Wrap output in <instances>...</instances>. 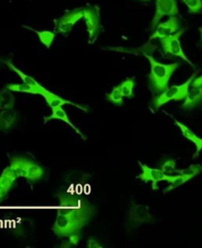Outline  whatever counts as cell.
<instances>
[{
	"mask_svg": "<svg viewBox=\"0 0 202 248\" xmlns=\"http://www.w3.org/2000/svg\"><path fill=\"white\" fill-rule=\"evenodd\" d=\"M61 204L64 208L57 210L56 219L52 226L53 233L61 237L79 234L90 218L92 207L87 201L73 198H67Z\"/></svg>",
	"mask_w": 202,
	"mask_h": 248,
	"instance_id": "cell-1",
	"label": "cell"
},
{
	"mask_svg": "<svg viewBox=\"0 0 202 248\" xmlns=\"http://www.w3.org/2000/svg\"><path fill=\"white\" fill-rule=\"evenodd\" d=\"M145 56L148 59L151 67L150 74L148 76L149 83L156 94H160V93L169 89L170 79L171 78L172 74L175 73L180 64L178 62L165 64L155 60L152 55L145 54Z\"/></svg>",
	"mask_w": 202,
	"mask_h": 248,
	"instance_id": "cell-2",
	"label": "cell"
},
{
	"mask_svg": "<svg viewBox=\"0 0 202 248\" xmlns=\"http://www.w3.org/2000/svg\"><path fill=\"white\" fill-rule=\"evenodd\" d=\"M10 168L15 171L18 177H23L30 181H38L45 174V170L38 163L25 157H12L10 159Z\"/></svg>",
	"mask_w": 202,
	"mask_h": 248,
	"instance_id": "cell-3",
	"label": "cell"
},
{
	"mask_svg": "<svg viewBox=\"0 0 202 248\" xmlns=\"http://www.w3.org/2000/svg\"><path fill=\"white\" fill-rule=\"evenodd\" d=\"M83 19L86 24L88 33V43L94 44L102 32L101 10L97 5L87 6L83 8Z\"/></svg>",
	"mask_w": 202,
	"mask_h": 248,
	"instance_id": "cell-4",
	"label": "cell"
},
{
	"mask_svg": "<svg viewBox=\"0 0 202 248\" xmlns=\"http://www.w3.org/2000/svg\"><path fill=\"white\" fill-rule=\"evenodd\" d=\"M184 33H185V30L182 29L179 31V32H177L175 34L165 37L163 39H160V44L162 46L163 50L166 53H170L171 55L182 58L183 60L186 61L187 63H189L193 67L192 62L187 58V56L186 55V53L184 52V49L182 47L181 37Z\"/></svg>",
	"mask_w": 202,
	"mask_h": 248,
	"instance_id": "cell-5",
	"label": "cell"
},
{
	"mask_svg": "<svg viewBox=\"0 0 202 248\" xmlns=\"http://www.w3.org/2000/svg\"><path fill=\"white\" fill-rule=\"evenodd\" d=\"M81 19H83V7L75 8L66 12L59 19L54 20L55 33L63 36L68 35L73 30L74 25Z\"/></svg>",
	"mask_w": 202,
	"mask_h": 248,
	"instance_id": "cell-6",
	"label": "cell"
},
{
	"mask_svg": "<svg viewBox=\"0 0 202 248\" xmlns=\"http://www.w3.org/2000/svg\"><path fill=\"white\" fill-rule=\"evenodd\" d=\"M179 13L180 10L177 0H156V10L151 22L150 30L154 31L163 17L177 16Z\"/></svg>",
	"mask_w": 202,
	"mask_h": 248,
	"instance_id": "cell-7",
	"label": "cell"
},
{
	"mask_svg": "<svg viewBox=\"0 0 202 248\" xmlns=\"http://www.w3.org/2000/svg\"><path fill=\"white\" fill-rule=\"evenodd\" d=\"M153 219L154 217L150 212V208L146 205L138 204L130 209L127 217V224L130 229L134 230L140 225L150 223Z\"/></svg>",
	"mask_w": 202,
	"mask_h": 248,
	"instance_id": "cell-8",
	"label": "cell"
},
{
	"mask_svg": "<svg viewBox=\"0 0 202 248\" xmlns=\"http://www.w3.org/2000/svg\"><path fill=\"white\" fill-rule=\"evenodd\" d=\"M200 104H202V75L194 78L191 82L188 94L182 105V108L189 110L198 107Z\"/></svg>",
	"mask_w": 202,
	"mask_h": 248,
	"instance_id": "cell-9",
	"label": "cell"
},
{
	"mask_svg": "<svg viewBox=\"0 0 202 248\" xmlns=\"http://www.w3.org/2000/svg\"><path fill=\"white\" fill-rule=\"evenodd\" d=\"M181 30V22L177 16H171L166 22L161 23L155 29V32L150 37L151 40L163 39L165 37L175 34Z\"/></svg>",
	"mask_w": 202,
	"mask_h": 248,
	"instance_id": "cell-10",
	"label": "cell"
},
{
	"mask_svg": "<svg viewBox=\"0 0 202 248\" xmlns=\"http://www.w3.org/2000/svg\"><path fill=\"white\" fill-rule=\"evenodd\" d=\"M141 170H142V173L139 174V178L141 180H143L144 182H149L151 181L152 184V187L153 189H157V186L156 184L160 181H168L169 177L171 174H167L165 173L162 170H158V169H152L149 168L148 166L141 164L140 162H138Z\"/></svg>",
	"mask_w": 202,
	"mask_h": 248,
	"instance_id": "cell-11",
	"label": "cell"
},
{
	"mask_svg": "<svg viewBox=\"0 0 202 248\" xmlns=\"http://www.w3.org/2000/svg\"><path fill=\"white\" fill-rule=\"evenodd\" d=\"M17 178V174L10 168V166L4 169L1 175H0V201L9 193Z\"/></svg>",
	"mask_w": 202,
	"mask_h": 248,
	"instance_id": "cell-12",
	"label": "cell"
},
{
	"mask_svg": "<svg viewBox=\"0 0 202 248\" xmlns=\"http://www.w3.org/2000/svg\"><path fill=\"white\" fill-rule=\"evenodd\" d=\"M42 96L45 98V100L47 101V105L51 108H60V107H62L64 105H70V106H73L75 108H78L84 111H88V109L74 103V102H71V101H68V100H65V99H62L61 98L60 96H57L55 94H53V93L49 92L48 90H45L44 93L42 94Z\"/></svg>",
	"mask_w": 202,
	"mask_h": 248,
	"instance_id": "cell-13",
	"label": "cell"
},
{
	"mask_svg": "<svg viewBox=\"0 0 202 248\" xmlns=\"http://www.w3.org/2000/svg\"><path fill=\"white\" fill-rule=\"evenodd\" d=\"M20 117V112L14 108L3 109L0 111V131L10 129L17 123Z\"/></svg>",
	"mask_w": 202,
	"mask_h": 248,
	"instance_id": "cell-14",
	"label": "cell"
},
{
	"mask_svg": "<svg viewBox=\"0 0 202 248\" xmlns=\"http://www.w3.org/2000/svg\"><path fill=\"white\" fill-rule=\"evenodd\" d=\"M51 109H52V113H51L50 115L45 117V122H47V121H49V120H51V119H60V120H62L63 122L67 123L68 125H70V126L72 127V129H74V131L82 137V139H84V140L86 139L85 136H84V134H83V133L74 125V124L70 121V119L68 118V115H67L66 111L62 108V107L54 108H51Z\"/></svg>",
	"mask_w": 202,
	"mask_h": 248,
	"instance_id": "cell-15",
	"label": "cell"
},
{
	"mask_svg": "<svg viewBox=\"0 0 202 248\" xmlns=\"http://www.w3.org/2000/svg\"><path fill=\"white\" fill-rule=\"evenodd\" d=\"M175 122H176L177 125L179 126V128L181 129V132L184 135V137H186L187 140L194 143V145L196 146V154H195V156H196V155L202 149V139H200L191 129H189L187 126H186L185 124L181 123L179 120H175Z\"/></svg>",
	"mask_w": 202,
	"mask_h": 248,
	"instance_id": "cell-16",
	"label": "cell"
},
{
	"mask_svg": "<svg viewBox=\"0 0 202 248\" xmlns=\"http://www.w3.org/2000/svg\"><path fill=\"white\" fill-rule=\"evenodd\" d=\"M9 90L12 92H21V93H28V94H35V95H42L46 88H37L34 86L29 85L27 83H22V84H9L6 86Z\"/></svg>",
	"mask_w": 202,
	"mask_h": 248,
	"instance_id": "cell-17",
	"label": "cell"
},
{
	"mask_svg": "<svg viewBox=\"0 0 202 248\" xmlns=\"http://www.w3.org/2000/svg\"><path fill=\"white\" fill-rule=\"evenodd\" d=\"M3 63H4L5 65H7L8 68H10L12 71H14V72L22 79V81H23L24 83H27V84H29V85L37 87V88H42V87H43V86H42L41 84H39V82H38L36 79H34L32 76L24 73V72L21 71L19 68H17L10 59L3 60Z\"/></svg>",
	"mask_w": 202,
	"mask_h": 248,
	"instance_id": "cell-18",
	"label": "cell"
},
{
	"mask_svg": "<svg viewBox=\"0 0 202 248\" xmlns=\"http://www.w3.org/2000/svg\"><path fill=\"white\" fill-rule=\"evenodd\" d=\"M197 73H193L186 82H185L184 84L182 85H174L171 86V88L174 90L175 92V101H182V100H185L188 94V91H189V87H190V84L191 82L193 81V79L195 78Z\"/></svg>",
	"mask_w": 202,
	"mask_h": 248,
	"instance_id": "cell-19",
	"label": "cell"
},
{
	"mask_svg": "<svg viewBox=\"0 0 202 248\" xmlns=\"http://www.w3.org/2000/svg\"><path fill=\"white\" fill-rule=\"evenodd\" d=\"M175 101V92L171 88H169L167 90H165L164 92L160 93V95L157 96L156 98L153 99L152 101V106L154 108L155 110L159 109L162 106H164L165 104L169 103L170 101Z\"/></svg>",
	"mask_w": 202,
	"mask_h": 248,
	"instance_id": "cell-20",
	"label": "cell"
},
{
	"mask_svg": "<svg viewBox=\"0 0 202 248\" xmlns=\"http://www.w3.org/2000/svg\"><path fill=\"white\" fill-rule=\"evenodd\" d=\"M15 105V97L12 94V91L8 88L0 90V110L13 108Z\"/></svg>",
	"mask_w": 202,
	"mask_h": 248,
	"instance_id": "cell-21",
	"label": "cell"
},
{
	"mask_svg": "<svg viewBox=\"0 0 202 248\" xmlns=\"http://www.w3.org/2000/svg\"><path fill=\"white\" fill-rule=\"evenodd\" d=\"M191 177L188 176V175H186V174H183V173H179L178 175H170L169 179H168V183H169V186L168 188L165 190L166 192H169L172 189L175 188H178L180 187V186H182L183 184H185L186 182H187L188 180H190Z\"/></svg>",
	"mask_w": 202,
	"mask_h": 248,
	"instance_id": "cell-22",
	"label": "cell"
},
{
	"mask_svg": "<svg viewBox=\"0 0 202 248\" xmlns=\"http://www.w3.org/2000/svg\"><path fill=\"white\" fill-rule=\"evenodd\" d=\"M24 28L29 29V30L33 31V32H35V33L38 35L40 42H41L44 46H46L47 48H49V47L51 46L52 42H53V40H54V38H55V34H54L53 32H50V31H36V30L29 28V27H27V26H24Z\"/></svg>",
	"mask_w": 202,
	"mask_h": 248,
	"instance_id": "cell-23",
	"label": "cell"
},
{
	"mask_svg": "<svg viewBox=\"0 0 202 248\" xmlns=\"http://www.w3.org/2000/svg\"><path fill=\"white\" fill-rule=\"evenodd\" d=\"M124 94L122 92L121 86L119 85L118 87H114L109 94L107 95V99L108 101L111 102L114 105H118V106H123L124 105Z\"/></svg>",
	"mask_w": 202,
	"mask_h": 248,
	"instance_id": "cell-24",
	"label": "cell"
},
{
	"mask_svg": "<svg viewBox=\"0 0 202 248\" xmlns=\"http://www.w3.org/2000/svg\"><path fill=\"white\" fill-rule=\"evenodd\" d=\"M121 89L124 98H132L133 97V89H134V80L131 78L126 79L121 85Z\"/></svg>",
	"mask_w": 202,
	"mask_h": 248,
	"instance_id": "cell-25",
	"label": "cell"
},
{
	"mask_svg": "<svg viewBox=\"0 0 202 248\" xmlns=\"http://www.w3.org/2000/svg\"><path fill=\"white\" fill-rule=\"evenodd\" d=\"M191 14L202 13V0H183Z\"/></svg>",
	"mask_w": 202,
	"mask_h": 248,
	"instance_id": "cell-26",
	"label": "cell"
},
{
	"mask_svg": "<svg viewBox=\"0 0 202 248\" xmlns=\"http://www.w3.org/2000/svg\"><path fill=\"white\" fill-rule=\"evenodd\" d=\"M201 171H202V166H200V165H191V166H189L187 169L177 170H176V172L188 175V176H190L191 178H193L194 176H196L197 174H199Z\"/></svg>",
	"mask_w": 202,
	"mask_h": 248,
	"instance_id": "cell-27",
	"label": "cell"
},
{
	"mask_svg": "<svg viewBox=\"0 0 202 248\" xmlns=\"http://www.w3.org/2000/svg\"><path fill=\"white\" fill-rule=\"evenodd\" d=\"M176 165H177V162L176 160H169L167 161L163 166H162V170L167 173V174H171L176 172Z\"/></svg>",
	"mask_w": 202,
	"mask_h": 248,
	"instance_id": "cell-28",
	"label": "cell"
},
{
	"mask_svg": "<svg viewBox=\"0 0 202 248\" xmlns=\"http://www.w3.org/2000/svg\"><path fill=\"white\" fill-rule=\"evenodd\" d=\"M87 247L88 248H102V244L100 242H98L96 239L90 238L87 241Z\"/></svg>",
	"mask_w": 202,
	"mask_h": 248,
	"instance_id": "cell-29",
	"label": "cell"
},
{
	"mask_svg": "<svg viewBox=\"0 0 202 248\" xmlns=\"http://www.w3.org/2000/svg\"><path fill=\"white\" fill-rule=\"evenodd\" d=\"M198 31H199V33H200V37H201V43H202V27H200V28L198 29Z\"/></svg>",
	"mask_w": 202,
	"mask_h": 248,
	"instance_id": "cell-30",
	"label": "cell"
},
{
	"mask_svg": "<svg viewBox=\"0 0 202 248\" xmlns=\"http://www.w3.org/2000/svg\"><path fill=\"white\" fill-rule=\"evenodd\" d=\"M138 1H144V2H147V1H151V0H138Z\"/></svg>",
	"mask_w": 202,
	"mask_h": 248,
	"instance_id": "cell-31",
	"label": "cell"
}]
</instances>
